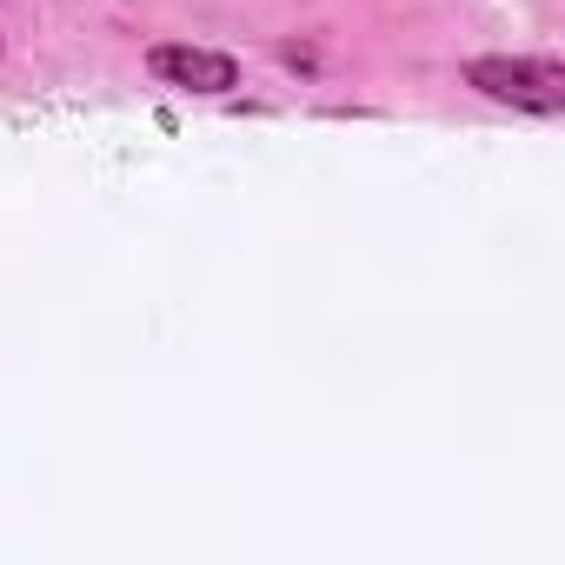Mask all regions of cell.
<instances>
[{
  "instance_id": "cell-2",
  "label": "cell",
  "mask_w": 565,
  "mask_h": 565,
  "mask_svg": "<svg viewBox=\"0 0 565 565\" xmlns=\"http://www.w3.org/2000/svg\"><path fill=\"white\" fill-rule=\"evenodd\" d=\"M147 67H153V81H167L180 94H213L220 100V94L239 87V61L220 54V47H180V41H167V47L147 54Z\"/></svg>"
},
{
  "instance_id": "cell-1",
  "label": "cell",
  "mask_w": 565,
  "mask_h": 565,
  "mask_svg": "<svg viewBox=\"0 0 565 565\" xmlns=\"http://www.w3.org/2000/svg\"><path fill=\"white\" fill-rule=\"evenodd\" d=\"M466 87L499 100V107H519V114H565V67L558 61H512V54H479L466 61Z\"/></svg>"
}]
</instances>
